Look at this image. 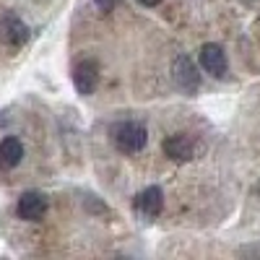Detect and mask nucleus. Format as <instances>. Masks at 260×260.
I'll list each match as a JSON object with an SVG mask.
<instances>
[{
  "mask_svg": "<svg viewBox=\"0 0 260 260\" xmlns=\"http://www.w3.org/2000/svg\"><path fill=\"white\" fill-rule=\"evenodd\" d=\"M110 136H112V143L122 151V154H138V151L146 146V141H148L146 127L141 122H133V120L112 125Z\"/></svg>",
  "mask_w": 260,
  "mask_h": 260,
  "instance_id": "1",
  "label": "nucleus"
},
{
  "mask_svg": "<svg viewBox=\"0 0 260 260\" xmlns=\"http://www.w3.org/2000/svg\"><path fill=\"white\" fill-rule=\"evenodd\" d=\"M172 83L187 96H195L201 91V73L187 55H177L172 60Z\"/></svg>",
  "mask_w": 260,
  "mask_h": 260,
  "instance_id": "2",
  "label": "nucleus"
},
{
  "mask_svg": "<svg viewBox=\"0 0 260 260\" xmlns=\"http://www.w3.org/2000/svg\"><path fill=\"white\" fill-rule=\"evenodd\" d=\"M16 213H18V219H24V221H42L47 213V198L37 190H29L18 198Z\"/></svg>",
  "mask_w": 260,
  "mask_h": 260,
  "instance_id": "3",
  "label": "nucleus"
},
{
  "mask_svg": "<svg viewBox=\"0 0 260 260\" xmlns=\"http://www.w3.org/2000/svg\"><path fill=\"white\" fill-rule=\"evenodd\" d=\"M201 68L206 73H211L213 78H224L229 73V62H226V52L221 50V45H208L201 47Z\"/></svg>",
  "mask_w": 260,
  "mask_h": 260,
  "instance_id": "4",
  "label": "nucleus"
},
{
  "mask_svg": "<svg viewBox=\"0 0 260 260\" xmlns=\"http://www.w3.org/2000/svg\"><path fill=\"white\" fill-rule=\"evenodd\" d=\"M133 208L143 216V219H148V221L156 219V216L161 213V208H164V192H161L156 185L141 190V192L136 195V201H133Z\"/></svg>",
  "mask_w": 260,
  "mask_h": 260,
  "instance_id": "5",
  "label": "nucleus"
},
{
  "mask_svg": "<svg viewBox=\"0 0 260 260\" xmlns=\"http://www.w3.org/2000/svg\"><path fill=\"white\" fill-rule=\"evenodd\" d=\"M96 83H99V68H96V62L94 60H81L76 68H73V86H76V91L83 94V96H89V94H94Z\"/></svg>",
  "mask_w": 260,
  "mask_h": 260,
  "instance_id": "6",
  "label": "nucleus"
},
{
  "mask_svg": "<svg viewBox=\"0 0 260 260\" xmlns=\"http://www.w3.org/2000/svg\"><path fill=\"white\" fill-rule=\"evenodd\" d=\"M0 34H3V39L13 47H21L24 42H29V26L16 13H6L0 18Z\"/></svg>",
  "mask_w": 260,
  "mask_h": 260,
  "instance_id": "7",
  "label": "nucleus"
},
{
  "mask_svg": "<svg viewBox=\"0 0 260 260\" xmlns=\"http://www.w3.org/2000/svg\"><path fill=\"white\" fill-rule=\"evenodd\" d=\"M192 151H195V146H192V141H190V136H169L167 141H164V154L172 159V161H190L192 159Z\"/></svg>",
  "mask_w": 260,
  "mask_h": 260,
  "instance_id": "8",
  "label": "nucleus"
},
{
  "mask_svg": "<svg viewBox=\"0 0 260 260\" xmlns=\"http://www.w3.org/2000/svg\"><path fill=\"white\" fill-rule=\"evenodd\" d=\"M21 159H24V143L18 138L8 136L0 141V169H13L21 164Z\"/></svg>",
  "mask_w": 260,
  "mask_h": 260,
  "instance_id": "9",
  "label": "nucleus"
},
{
  "mask_svg": "<svg viewBox=\"0 0 260 260\" xmlns=\"http://www.w3.org/2000/svg\"><path fill=\"white\" fill-rule=\"evenodd\" d=\"M94 3H96V8H99L102 13H110V11H115L117 0H94Z\"/></svg>",
  "mask_w": 260,
  "mask_h": 260,
  "instance_id": "10",
  "label": "nucleus"
},
{
  "mask_svg": "<svg viewBox=\"0 0 260 260\" xmlns=\"http://www.w3.org/2000/svg\"><path fill=\"white\" fill-rule=\"evenodd\" d=\"M138 3H141V6H148V8H154V6L161 3V0H138Z\"/></svg>",
  "mask_w": 260,
  "mask_h": 260,
  "instance_id": "11",
  "label": "nucleus"
}]
</instances>
